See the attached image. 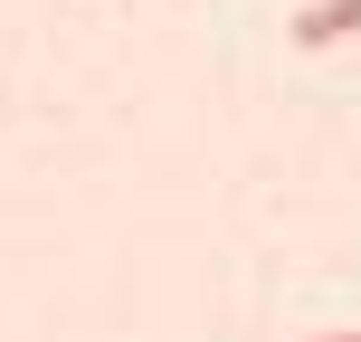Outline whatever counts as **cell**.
<instances>
[{"label":"cell","mask_w":361,"mask_h":342,"mask_svg":"<svg viewBox=\"0 0 361 342\" xmlns=\"http://www.w3.org/2000/svg\"><path fill=\"white\" fill-rule=\"evenodd\" d=\"M305 342H361V333H305Z\"/></svg>","instance_id":"obj_2"},{"label":"cell","mask_w":361,"mask_h":342,"mask_svg":"<svg viewBox=\"0 0 361 342\" xmlns=\"http://www.w3.org/2000/svg\"><path fill=\"white\" fill-rule=\"evenodd\" d=\"M286 38L295 48H343V38H361V0H305Z\"/></svg>","instance_id":"obj_1"}]
</instances>
